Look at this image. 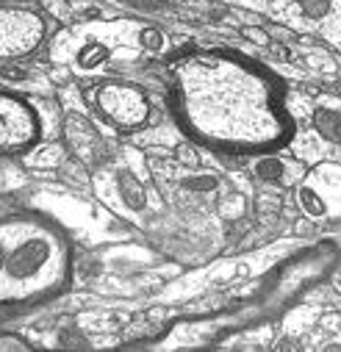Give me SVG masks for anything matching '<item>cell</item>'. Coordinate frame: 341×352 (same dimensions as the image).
I'll return each mask as SVG.
<instances>
[{"label":"cell","instance_id":"5b68a950","mask_svg":"<svg viewBox=\"0 0 341 352\" xmlns=\"http://www.w3.org/2000/svg\"><path fill=\"white\" fill-rule=\"evenodd\" d=\"M39 117L17 89H0V155H17L36 144Z\"/></svg>","mask_w":341,"mask_h":352},{"label":"cell","instance_id":"8992f818","mask_svg":"<svg viewBox=\"0 0 341 352\" xmlns=\"http://www.w3.org/2000/svg\"><path fill=\"white\" fill-rule=\"evenodd\" d=\"M117 181H120V195H122V200H125L131 208H142V206H144V192H142V186H139V181L133 178V175H131V172H120Z\"/></svg>","mask_w":341,"mask_h":352},{"label":"cell","instance_id":"3957f363","mask_svg":"<svg viewBox=\"0 0 341 352\" xmlns=\"http://www.w3.org/2000/svg\"><path fill=\"white\" fill-rule=\"evenodd\" d=\"M89 100H92L95 111H100L103 120H109L111 125H117L122 131H133V128L144 125L150 117L147 98L142 95L139 86H131V83L106 80L89 92Z\"/></svg>","mask_w":341,"mask_h":352},{"label":"cell","instance_id":"ba28073f","mask_svg":"<svg viewBox=\"0 0 341 352\" xmlns=\"http://www.w3.org/2000/svg\"><path fill=\"white\" fill-rule=\"evenodd\" d=\"M31 344L28 341H23L20 336H14V333H0V349H28Z\"/></svg>","mask_w":341,"mask_h":352},{"label":"cell","instance_id":"7a4b0ae2","mask_svg":"<svg viewBox=\"0 0 341 352\" xmlns=\"http://www.w3.org/2000/svg\"><path fill=\"white\" fill-rule=\"evenodd\" d=\"M72 252L47 217L0 203V314L45 302L69 283Z\"/></svg>","mask_w":341,"mask_h":352},{"label":"cell","instance_id":"52a82bcc","mask_svg":"<svg viewBox=\"0 0 341 352\" xmlns=\"http://www.w3.org/2000/svg\"><path fill=\"white\" fill-rule=\"evenodd\" d=\"M252 172L258 175L261 181H280L283 172H286V164H283V158H278V155H267V158L255 161Z\"/></svg>","mask_w":341,"mask_h":352},{"label":"cell","instance_id":"6da1fadb","mask_svg":"<svg viewBox=\"0 0 341 352\" xmlns=\"http://www.w3.org/2000/svg\"><path fill=\"white\" fill-rule=\"evenodd\" d=\"M184 128L228 150H264L289 133L275 83L244 58L206 53L175 67Z\"/></svg>","mask_w":341,"mask_h":352},{"label":"cell","instance_id":"277c9868","mask_svg":"<svg viewBox=\"0 0 341 352\" xmlns=\"http://www.w3.org/2000/svg\"><path fill=\"white\" fill-rule=\"evenodd\" d=\"M47 34L45 17L28 6L0 3V58L31 56Z\"/></svg>","mask_w":341,"mask_h":352}]
</instances>
